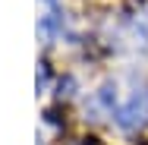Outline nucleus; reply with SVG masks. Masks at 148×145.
<instances>
[{
	"instance_id": "f257e3e1",
	"label": "nucleus",
	"mask_w": 148,
	"mask_h": 145,
	"mask_svg": "<svg viewBox=\"0 0 148 145\" xmlns=\"http://www.w3.org/2000/svg\"><path fill=\"white\" fill-rule=\"evenodd\" d=\"M145 117H148V91H142V95H132V101L120 111V123L123 126H136Z\"/></svg>"
}]
</instances>
